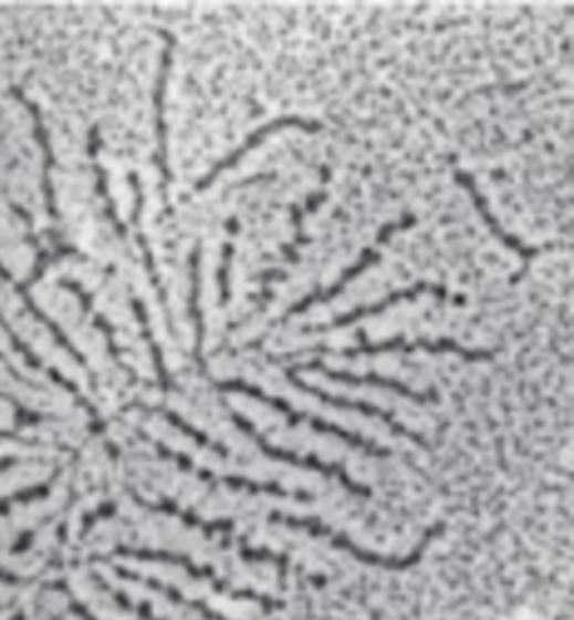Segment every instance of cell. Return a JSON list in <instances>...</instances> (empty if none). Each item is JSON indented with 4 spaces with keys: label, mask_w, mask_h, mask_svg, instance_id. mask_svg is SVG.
Wrapping results in <instances>:
<instances>
[{
    "label": "cell",
    "mask_w": 574,
    "mask_h": 620,
    "mask_svg": "<svg viewBox=\"0 0 574 620\" xmlns=\"http://www.w3.org/2000/svg\"><path fill=\"white\" fill-rule=\"evenodd\" d=\"M199 248L189 255V267H191V289H189V316L195 320V354L199 359L201 354V342H203V318L199 310Z\"/></svg>",
    "instance_id": "14"
},
{
    "label": "cell",
    "mask_w": 574,
    "mask_h": 620,
    "mask_svg": "<svg viewBox=\"0 0 574 620\" xmlns=\"http://www.w3.org/2000/svg\"><path fill=\"white\" fill-rule=\"evenodd\" d=\"M114 512H117V507H114V504H112V502H107V504H102V507H100V509H95L93 514H87V516H85V519H83V534H87V531H91V528H93V526H95V524H97L100 519H107V516H112Z\"/></svg>",
    "instance_id": "25"
},
{
    "label": "cell",
    "mask_w": 574,
    "mask_h": 620,
    "mask_svg": "<svg viewBox=\"0 0 574 620\" xmlns=\"http://www.w3.org/2000/svg\"><path fill=\"white\" fill-rule=\"evenodd\" d=\"M0 438H8V442H20L18 432H6V430H0Z\"/></svg>",
    "instance_id": "29"
},
{
    "label": "cell",
    "mask_w": 574,
    "mask_h": 620,
    "mask_svg": "<svg viewBox=\"0 0 574 620\" xmlns=\"http://www.w3.org/2000/svg\"><path fill=\"white\" fill-rule=\"evenodd\" d=\"M20 461L18 458H0V471H8L12 468V465H18Z\"/></svg>",
    "instance_id": "28"
},
{
    "label": "cell",
    "mask_w": 574,
    "mask_h": 620,
    "mask_svg": "<svg viewBox=\"0 0 574 620\" xmlns=\"http://www.w3.org/2000/svg\"><path fill=\"white\" fill-rule=\"evenodd\" d=\"M233 422L240 426L242 432H246L254 444H258V448L262 451L264 456H270V458H274V461H282V463H291V465H299V468H309V471H317V473H323V475H333V477H337V480L349 489V493H354V495H362V497H368L372 495V489L368 487H362V485H356L352 477L344 473V468L342 465H333V463H323L321 458H315V456H299V454H291V451H282V448H274V446H270L267 444V438H262L258 432L252 430V424L242 417V415H238V412H233Z\"/></svg>",
    "instance_id": "5"
},
{
    "label": "cell",
    "mask_w": 574,
    "mask_h": 620,
    "mask_svg": "<svg viewBox=\"0 0 574 620\" xmlns=\"http://www.w3.org/2000/svg\"><path fill=\"white\" fill-rule=\"evenodd\" d=\"M425 291H434L437 296H441V299H449V293H446V289H441V287H431V283H417V287H413V289H403V291H393V293H388L386 299H383V301L376 303V306L352 310V313H347V316L335 318L333 322H330V328H344V326H349V322L359 320V318H364V316H378V313H383V310H388V308L395 306V303L407 301V299H417V296H419V293H425Z\"/></svg>",
    "instance_id": "11"
},
{
    "label": "cell",
    "mask_w": 574,
    "mask_h": 620,
    "mask_svg": "<svg viewBox=\"0 0 574 620\" xmlns=\"http://www.w3.org/2000/svg\"><path fill=\"white\" fill-rule=\"evenodd\" d=\"M165 420H168L170 424H175V426H177V430H180V432H185L187 436H191V438H195V442H197L199 446H207V448H216V451H219V446H216V444L211 442V438H207V436H203L201 432H197V430H195V426H189V424H187V422H185V420H182L180 415H175V412H173V410H165Z\"/></svg>",
    "instance_id": "20"
},
{
    "label": "cell",
    "mask_w": 574,
    "mask_h": 620,
    "mask_svg": "<svg viewBox=\"0 0 574 620\" xmlns=\"http://www.w3.org/2000/svg\"><path fill=\"white\" fill-rule=\"evenodd\" d=\"M165 37V51H163V61H160V73L156 81V93H153V102H156V134H158V165L165 177H170L168 165H165V85H168V71L173 66V51H175V37L163 32Z\"/></svg>",
    "instance_id": "10"
},
{
    "label": "cell",
    "mask_w": 574,
    "mask_h": 620,
    "mask_svg": "<svg viewBox=\"0 0 574 620\" xmlns=\"http://www.w3.org/2000/svg\"><path fill=\"white\" fill-rule=\"evenodd\" d=\"M301 128V132H309V134H315V132H321V124L317 122H309V120H303V116H279V120H272V122H267V124H262L258 132H252L250 134V138L246 141V144L242 146H238L231 155H228V158H223V161H219L216 163L211 170H209V175L203 177V179H199L197 183V189H207L216 177H219L223 170H228V167H233V165H238V161L240 158H246V155L258 146V144H262V141L270 136V134H274V132H282V128Z\"/></svg>",
    "instance_id": "6"
},
{
    "label": "cell",
    "mask_w": 574,
    "mask_h": 620,
    "mask_svg": "<svg viewBox=\"0 0 574 620\" xmlns=\"http://www.w3.org/2000/svg\"><path fill=\"white\" fill-rule=\"evenodd\" d=\"M293 371H317V373H323V376H327L330 381H344V383H352V385L372 383V385H378V388H388V391L400 393L403 397L413 400V403H429V400H434V391H429V393H417V391H410V388L398 383V381L376 376V373H366V376H352V373H344V371H330V369H325L323 361H313V364L293 366Z\"/></svg>",
    "instance_id": "8"
},
{
    "label": "cell",
    "mask_w": 574,
    "mask_h": 620,
    "mask_svg": "<svg viewBox=\"0 0 574 620\" xmlns=\"http://www.w3.org/2000/svg\"><path fill=\"white\" fill-rule=\"evenodd\" d=\"M56 477H59V471L51 473L49 480L42 483V485H34V487H28V489H20V493H12L8 497H0V516H6L12 504H28V502L46 497L51 493V485L56 483Z\"/></svg>",
    "instance_id": "16"
},
{
    "label": "cell",
    "mask_w": 574,
    "mask_h": 620,
    "mask_svg": "<svg viewBox=\"0 0 574 620\" xmlns=\"http://www.w3.org/2000/svg\"><path fill=\"white\" fill-rule=\"evenodd\" d=\"M0 326H3V330H6V334H8V338H10L12 347H15V352H20V354L24 356V361H28V364H30L32 369H42V371H46V373L51 371V369H46V366L42 364V359H40V356H36V354L32 352V349H30L28 344H24V342H22V340L18 338V334H15V332H12V330H10V326H8V322H6L3 318H0Z\"/></svg>",
    "instance_id": "19"
},
{
    "label": "cell",
    "mask_w": 574,
    "mask_h": 620,
    "mask_svg": "<svg viewBox=\"0 0 574 620\" xmlns=\"http://www.w3.org/2000/svg\"><path fill=\"white\" fill-rule=\"evenodd\" d=\"M40 250V248H36ZM73 255H79L75 252L73 248H54V250H40L36 252V262H34V267H32V275L24 279V281H15L12 279V275L10 271L3 267V262H0V279H6V281H10L12 283V289H15V293L18 296H22V301H24V306H28V310L30 313L42 322V326H46L49 328V332L54 334V340H56V344L59 347H63L66 349V352L79 361V364L83 366V369H87V361H85V356L79 352V349H75V344L66 338V332H63L61 328H59V322H54L51 320L44 310L34 303V299H32V293H30V289H32V283L34 281H40L42 279V275L46 271V267H49V262H54V260H59V257H73Z\"/></svg>",
    "instance_id": "2"
},
{
    "label": "cell",
    "mask_w": 574,
    "mask_h": 620,
    "mask_svg": "<svg viewBox=\"0 0 574 620\" xmlns=\"http://www.w3.org/2000/svg\"><path fill=\"white\" fill-rule=\"evenodd\" d=\"M0 400H6V403H12V405H15L18 426H22V424H36V422L46 420V415H40V412H30L28 407H22L15 397L8 395V393H3V391H0Z\"/></svg>",
    "instance_id": "24"
},
{
    "label": "cell",
    "mask_w": 574,
    "mask_h": 620,
    "mask_svg": "<svg viewBox=\"0 0 574 620\" xmlns=\"http://www.w3.org/2000/svg\"><path fill=\"white\" fill-rule=\"evenodd\" d=\"M325 197H327L325 189L315 192L313 197L309 199V206H305V211H296V238H293V242L286 245V248H284L289 262H296V260H299V257H296V248H299V245H303V242H309V238H303V236H301V232H303V216L309 214V211H315L317 206H321V204L325 202Z\"/></svg>",
    "instance_id": "17"
},
{
    "label": "cell",
    "mask_w": 574,
    "mask_h": 620,
    "mask_svg": "<svg viewBox=\"0 0 574 620\" xmlns=\"http://www.w3.org/2000/svg\"><path fill=\"white\" fill-rule=\"evenodd\" d=\"M114 572H117V577H122V579L136 581V585H146L148 589L163 593V597H168L173 603H177V606H185V609H191V611H197L201 618H207V620H228V618H223V616H219V613H213L207 603L195 601V599H187V597H182V593L177 591L175 587H170V585H163V581H158V579H153V577H142V575H134L132 570H126V567H114Z\"/></svg>",
    "instance_id": "12"
},
{
    "label": "cell",
    "mask_w": 574,
    "mask_h": 620,
    "mask_svg": "<svg viewBox=\"0 0 574 620\" xmlns=\"http://www.w3.org/2000/svg\"><path fill=\"white\" fill-rule=\"evenodd\" d=\"M15 620H24V616H22V613H20V616H18V618H15Z\"/></svg>",
    "instance_id": "30"
},
{
    "label": "cell",
    "mask_w": 574,
    "mask_h": 620,
    "mask_svg": "<svg viewBox=\"0 0 574 620\" xmlns=\"http://www.w3.org/2000/svg\"><path fill=\"white\" fill-rule=\"evenodd\" d=\"M270 519L276 521V524L291 526V528H303V531H309V534H313V536L327 538L330 542H333V548H337V550H342V552H349L352 558H356L359 562L372 565V567H383V570H395V572L407 570V567L417 565L419 558H422V555H425V550L429 548V542L443 531V524L431 526V528H427L422 540L417 542V548H415L410 555H405V558H390V555H378V552H368V550L359 548V546H356V542H352L347 536L335 534L333 528H330L327 524H323L321 519H315V516H293V514L274 512V514L270 516Z\"/></svg>",
    "instance_id": "1"
},
{
    "label": "cell",
    "mask_w": 574,
    "mask_h": 620,
    "mask_svg": "<svg viewBox=\"0 0 574 620\" xmlns=\"http://www.w3.org/2000/svg\"><path fill=\"white\" fill-rule=\"evenodd\" d=\"M93 326H95V328H97V330L107 338V349H109V354L114 356V361H117L119 366H124V364H122V359H119L117 342H114V330H112V326L107 322V318L102 316V313H93Z\"/></svg>",
    "instance_id": "22"
},
{
    "label": "cell",
    "mask_w": 574,
    "mask_h": 620,
    "mask_svg": "<svg viewBox=\"0 0 574 620\" xmlns=\"http://www.w3.org/2000/svg\"><path fill=\"white\" fill-rule=\"evenodd\" d=\"M112 593H114V601H117L124 611H136V616L142 620H160V618L153 616L150 603H132L126 593H122V591H112Z\"/></svg>",
    "instance_id": "23"
},
{
    "label": "cell",
    "mask_w": 574,
    "mask_h": 620,
    "mask_svg": "<svg viewBox=\"0 0 574 620\" xmlns=\"http://www.w3.org/2000/svg\"><path fill=\"white\" fill-rule=\"evenodd\" d=\"M233 242H226V248H223V265L219 267V287H221V303H228V299H231V262H233Z\"/></svg>",
    "instance_id": "18"
},
{
    "label": "cell",
    "mask_w": 574,
    "mask_h": 620,
    "mask_svg": "<svg viewBox=\"0 0 574 620\" xmlns=\"http://www.w3.org/2000/svg\"><path fill=\"white\" fill-rule=\"evenodd\" d=\"M456 183H458V185H463V187L468 189L470 199H473V204H476V209L480 211V216L484 218V224H488V228L492 230V236H494L497 240H502V242L507 245V248L516 250V252L521 255V260H524V262L533 260V257L539 255V250H535V248H526L524 242H519L514 236H509V232H504V228H502L500 224H497V218L490 214L488 202H484V197L480 194V189L476 187L473 179H470L466 173H456Z\"/></svg>",
    "instance_id": "9"
},
{
    "label": "cell",
    "mask_w": 574,
    "mask_h": 620,
    "mask_svg": "<svg viewBox=\"0 0 574 620\" xmlns=\"http://www.w3.org/2000/svg\"><path fill=\"white\" fill-rule=\"evenodd\" d=\"M0 581H3V585H20V581H22V577L12 575V572H6V570H3V567H0Z\"/></svg>",
    "instance_id": "27"
},
{
    "label": "cell",
    "mask_w": 574,
    "mask_h": 620,
    "mask_svg": "<svg viewBox=\"0 0 574 620\" xmlns=\"http://www.w3.org/2000/svg\"><path fill=\"white\" fill-rule=\"evenodd\" d=\"M240 555L246 560H254V562H274L276 567H282V570H286V562H289L284 555H276L270 550H252L246 546V542H240Z\"/></svg>",
    "instance_id": "21"
},
{
    "label": "cell",
    "mask_w": 574,
    "mask_h": 620,
    "mask_svg": "<svg viewBox=\"0 0 574 620\" xmlns=\"http://www.w3.org/2000/svg\"><path fill=\"white\" fill-rule=\"evenodd\" d=\"M286 379H289L293 385H296V388H301L303 393H311V395H315V397H321V400H325V403H330V405L342 407V410H356V412H362V415H366V417H378V420H383V422H388L395 432L407 436V438H413V442L425 446V438H422V436L415 434V432H407L405 426H400L398 422H395V417L390 415V412H386V410H380V407H376V405H368V403H362V400H349V397L330 395V393L321 391V388L303 383V381L296 376V373H293V369H286Z\"/></svg>",
    "instance_id": "7"
},
{
    "label": "cell",
    "mask_w": 574,
    "mask_h": 620,
    "mask_svg": "<svg viewBox=\"0 0 574 620\" xmlns=\"http://www.w3.org/2000/svg\"><path fill=\"white\" fill-rule=\"evenodd\" d=\"M132 308H134V313L138 318V326H142V334L146 338L148 347H150V354H153V366H156L158 371V379H160V385L163 388H168L170 385V376H168V366H165V359H163V352H160V347L156 342V338H153V330H150V322H148V316H146V308L144 303L134 299L132 301Z\"/></svg>",
    "instance_id": "15"
},
{
    "label": "cell",
    "mask_w": 574,
    "mask_h": 620,
    "mask_svg": "<svg viewBox=\"0 0 574 620\" xmlns=\"http://www.w3.org/2000/svg\"><path fill=\"white\" fill-rule=\"evenodd\" d=\"M71 611H73L75 616H79V618H83V620H97V618H95L91 611H87L83 603H79V601H71Z\"/></svg>",
    "instance_id": "26"
},
{
    "label": "cell",
    "mask_w": 574,
    "mask_h": 620,
    "mask_svg": "<svg viewBox=\"0 0 574 620\" xmlns=\"http://www.w3.org/2000/svg\"><path fill=\"white\" fill-rule=\"evenodd\" d=\"M415 226V216L413 214H407L403 221H390V224H386L383 226L380 230H378V238H376V242L372 245V248H366L364 250V255H362V260L356 262L354 267H349L347 271H344V275L333 283V287H330L327 291H315V293H311V296H305V299L301 301V303H296V306H291V310H289V316H299V313H305V310H309L311 306H315V303H327V301H333L335 296L347 287V283L352 281V279H356L362 275V271H366L368 267H372L376 260H378V248L383 242H388V238L393 236V232H398V230H407V228H413Z\"/></svg>",
    "instance_id": "4"
},
{
    "label": "cell",
    "mask_w": 574,
    "mask_h": 620,
    "mask_svg": "<svg viewBox=\"0 0 574 620\" xmlns=\"http://www.w3.org/2000/svg\"><path fill=\"white\" fill-rule=\"evenodd\" d=\"M216 388H219V391H223V393H242V395H250V397H254V400H260V403L274 405L276 410H282V412H284V415L289 417V424H301V422H309V424H313V430H315V432H323V434H333V436L342 438V442L352 444L354 448H362V451H366V454H372V456H390V451H386V448H376V446H374L372 442H366V438L356 436V434H352V432H344V430H340V426L330 424V422L317 420L315 415H311V412H296V410H293V407H291V405L286 403V400L267 395V393L258 391V388H254V385H250V383H246V381H240V379H233V381H223V383H216Z\"/></svg>",
    "instance_id": "3"
},
{
    "label": "cell",
    "mask_w": 574,
    "mask_h": 620,
    "mask_svg": "<svg viewBox=\"0 0 574 620\" xmlns=\"http://www.w3.org/2000/svg\"><path fill=\"white\" fill-rule=\"evenodd\" d=\"M197 475L201 477V480H209V483H223L228 487H233V489H248V493L252 495H276V497H301V499H311L309 495H291L286 493L284 487H279L274 483H254V480H248V477H238V475H223V477H216L207 471H197Z\"/></svg>",
    "instance_id": "13"
}]
</instances>
